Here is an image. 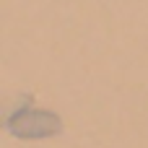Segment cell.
I'll return each instance as SVG.
<instances>
[{"label": "cell", "instance_id": "6da1fadb", "mask_svg": "<svg viewBox=\"0 0 148 148\" xmlns=\"http://www.w3.org/2000/svg\"><path fill=\"white\" fill-rule=\"evenodd\" d=\"M5 127L16 138L39 140V138H52V135L62 133V120H60V114H55L49 109L23 107V109H16L5 120Z\"/></svg>", "mask_w": 148, "mask_h": 148}]
</instances>
